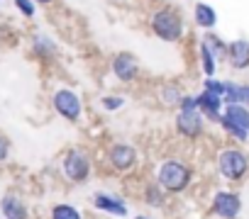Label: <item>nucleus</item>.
<instances>
[{
	"mask_svg": "<svg viewBox=\"0 0 249 219\" xmlns=\"http://www.w3.org/2000/svg\"><path fill=\"white\" fill-rule=\"evenodd\" d=\"M154 180L171 197H181L196 185V166L183 156H164L154 168Z\"/></svg>",
	"mask_w": 249,
	"mask_h": 219,
	"instance_id": "1",
	"label": "nucleus"
},
{
	"mask_svg": "<svg viewBox=\"0 0 249 219\" xmlns=\"http://www.w3.org/2000/svg\"><path fill=\"white\" fill-rule=\"evenodd\" d=\"M215 173L230 188L249 178V151L239 144H225L215 154Z\"/></svg>",
	"mask_w": 249,
	"mask_h": 219,
	"instance_id": "2",
	"label": "nucleus"
},
{
	"mask_svg": "<svg viewBox=\"0 0 249 219\" xmlns=\"http://www.w3.org/2000/svg\"><path fill=\"white\" fill-rule=\"evenodd\" d=\"M140 163H142L140 149L130 141H112L103 151V168L110 175H120V178L132 175L140 171Z\"/></svg>",
	"mask_w": 249,
	"mask_h": 219,
	"instance_id": "3",
	"label": "nucleus"
},
{
	"mask_svg": "<svg viewBox=\"0 0 249 219\" xmlns=\"http://www.w3.org/2000/svg\"><path fill=\"white\" fill-rule=\"evenodd\" d=\"M149 30L166 44H178L186 34V20L176 5H161L149 17Z\"/></svg>",
	"mask_w": 249,
	"mask_h": 219,
	"instance_id": "4",
	"label": "nucleus"
},
{
	"mask_svg": "<svg viewBox=\"0 0 249 219\" xmlns=\"http://www.w3.org/2000/svg\"><path fill=\"white\" fill-rule=\"evenodd\" d=\"M59 171H61L66 183L86 185V183H90V178L95 173V161H93V156L83 146H71V149H66L61 154Z\"/></svg>",
	"mask_w": 249,
	"mask_h": 219,
	"instance_id": "5",
	"label": "nucleus"
},
{
	"mask_svg": "<svg viewBox=\"0 0 249 219\" xmlns=\"http://www.w3.org/2000/svg\"><path fill=\"white\" fill-rule=\"evenodd\" d=\"M244 209V200L237 188H215L208 197V217L210 219H239Z\"/></svg>",
	"mask_w": 249,
	"mask_h": 219,
	"instance_id": "6",
	"label": "nucleus"
},
{
	"mask_svg": "<svg viewBox=\"0 0 249 219\" xmlns=\"http://www.w3.org/2000/svg\"><path fill=\"white\" fill-rule=\"evenodd\" d=\"M174 132L186 141H200L208 132V120L200 110H176L174 117Z\"/></svg>",
	"mask_w": 249,
	"mask_h": 219,
	"instance_id": "7",
	"label": "nucleus"
},
{
	"mask_svg": "<svg viewBox=\"0 0 249 219\" xmlns=\"http://www.w3.org/2000/svg\"><path fill=\"white\" fill-rule=\"evenodd\" d=\"M52 110L71 125H78L83 120V100L71 88H56L52 93Z\"/></svg>",
	"mask_w": 249,
	"mask_h": 219,
	"instance_id": "8",
	"label": "nucleus"
},
{
	"mask_svg": "<svg viewBox=\"0 0 249 219\" xmlns=\"http://www.w3.org/2000/svg\"><path fill=\"white\" fill-rule=\"evenodd\" d=\"M90 204L93 209L112 217V219H127L130 217V204L122 195L117 192H110V190H95L90 195Z\"/></svg>",
	"mask_w": 249,
	"mask_h": 219,
	"instance_id": "9",
	"label": "nucleus"
},
{
	"mask_svg": "<svg viewBox=\"0 0 249 219\" xmlns=\"http://www.w3.org/2000/svg\"><path fill=\"white\" fill-rule=\"evenodd\" d=\"M110 71L120 83H135L142 76V63L132 51H117L110 59Z\"/></svg>",
	"mask_w": 249,
	"mask_h": 219,
	"instance_id": "10",
	"label": "nucleus"
},
{
	"mask_svg": "<svg viewBox=\"0 0 249 219\" xmlns=\"http://www.w3.org/2000/svg\"><path fill=\"white\" fill-rule=\"evenodd\" d=\"M137 197H140V202H142L147 209H154V212L166 209V207H169V200H171V195H169V192H166L154 178H149V180L142 183Z\"/></svg>",
	"mask_w": 249,
	"mask_h": 219,
	"instance_id": "11",
	"label": "nucleus"
},
{
	"mask_svg": "<svg viewBox=\"0 0 249 219\" xmlns=\"http://www.w3.org/2000/svg\"><path fill=\"white\" fill-rule=\"evenodd\" d=\"M196 97H198V110L208 120V125H220V120L225 115V100L210 90H200V93H196Z\"/></svg>",
	"mask_w": 249,
	"mask_h": 219,
	"instance_id": "12",
	"label": "nucleus"
},
{
	"mask_svg": "<svg viewBox=\"0 0 249 219\" xmlns=\"http://www.w3.org/2000/svg\"><path fill=\"white\" fill-rule=\"evenodd\" d=\"M0 217L3 219H30V204L22 195L8 192L0 197Z\"/></svg>",
	"mask_w": 249,
	"mask_h": 219,
	"instance_id": "13",
	"label": "nucleus"
},
{
	"mask_svg": "<svg viewBox=\"0 0 249 219\" xmlns=\"http://www.w3.org/2000/svg\"><path fill=\"white\" fill-rule=\"evenodd\" d=\"M188 93L176 83V80H169V83H161L159 90H157V97H159V105H164L166 110H178L181 100L186 97Z\"/></svg>",
	"mask_w": 249,
	"mask_h": 219,
	"instance_id": "14",
	"label": "nucleus"
},
{
	"mask_svg": "<svg viewBox=\"0 0 249 219\" xmlns=\"http://www.w3.org/2000/svg\"><path fill=\"white\" fill-rule=\"evenodd\" d=\"M227 63L232 71H247L249 68V42L247 39H232L227 51Z\"/></svg>",
	"mask_w": 249,
	"mask_h": 219,
	"instance_id": "15",
	"label": "nucleus"
},
{
	"mask_svg": "<svg viewBox=\"0 0 249 219\" xmlns=\"http://www.w3.org/2000/svg\"><path fill=\"white\" fill-rule=\"evenodd\" d=\"M193 22L203 32H215V27H217V13H215V8L208 5V3H203V0H200V3H196L193 5Z\"/></svg>",
	"mask_w": 249,
	"mask_h": 219,
	"instance_id": "16",
	"label": "nucleus"
},
{
	"mask_svg": "<svg viewBox=\"0 0 249 219\" xmlns=\"http://www.w3.org/2000/svg\"><path fill=\"white\" fill-rule=\"evenodd\" d=\"M32 54H35L37 59H42V61H52V59L59 54V47H56V42H54L52 37H47V34H35V37H32Z\"/></svg>",
	"mask_w": 249,
	"mask_h": 219,
	"instance_id": "17",
	"label": "nucleus"
},
{
	"mask_svg": "<svg viewBox=\"0 0 249 219\" xmlns=\"http://www.w3.org/2000/svg\"><path fill=\"white\" fill-rule=\"evenodd\" d=\"M210 51H213V56L217 59V63H222V61H227V51H230V42H225L220 34H215V32H205V37L200 39Z\"/></svg>",
	"mask_w": 249,
	"mask_h": 219,
	"instance_id": "18",
	"label": "nucleus"
},
{
	"mask_svg": "<svg viewBox=\"0 0 249 219\" xmlns=\"http://www.w3.org/2000/svg\"><path fill=\"white\" fill-rule=\"evenodd\" d=\"M49 219H86V214L71 202H56L49 207Z\"/></svg>",
	"mask_w": 249,
	"mask_h": 219,
	"instance_id": "19",
	"label": "nucleus"
},
{
	"mask_svg": "<svg viewBox=\"0 0 249 219\" xmlns=\"http://www.w3.org/2000/svg\"><path fill=\"white\" fill-rule=\"evenodd\" d=\"M217 127L225 132V137H227L232 144H239V146H242V144H247V141H249V132H247V129H242L239 125H234L232 120H227L225 115H222V120H220V125H217Z\"/></svg>",
	"mask_w": 249,
	"mask_h": 219,
	"instance_id": "20",
	"label": "nucleus"
},
{
	"mask_svg": "<svg viewBox=\"0 0 249 219\" xmlns=\"http://www.w3.org/2000/svg\"><path fill=\"white\" fill-rule=\"evenodd\" d=\"M198 59H200V68H203L205 78H213L215 71H217V59L213 56V51H210L203 42L198 44Z\"/></svg>",
	"mask_w": 249,
	"mask_h": 219,
	"instance_id": "21",
	"label": "nucleus"
},
{
	"mask_svg": "<svg viewBox=\"0 0 249 219\" xmlns=\"http://www.w3.org/2000/svg\"><path fill=\"white\" fill-rule=\"evenodd\" d=\"M225 117L249 132V110H247L244 105H227V107H225Z\"/></svg>",
	"mask_w": 249,
	"mask_h": 219,
	"instance_id": "22",
	"label": "nucleus"
},
{
	"mask_svg": "<svg viewBox=\"0 0 249 219\" xmlns=\"http://www.w3.org/2000/svg\"><path fill=\"white\" fill-rule=\"evenodd\" d=\"M242 93H244V85L242 83H234V80H225V107L227 105H242Z\"/></svg>",
	"mask_w": 249,
	"mask_h": 219,
	"instance_id": "23",
	"label": "nucleus"
},
{
	"mask_svg": "<svg viewBox=\"0 0 249 219\" xmlns=\"http://www.w3.org/2000/svg\"><path fill=\"white\" fill-rule=\"evenodd\" d=\"M124 105H127V100H124L122 95H103L100 97V107L105 110V112H120Z\"/></svg>",
	"mask_w": 249,
	"mask_h": 219,
	"instance_id": "24",
	"label": "nucleus"
},
{
	"mask_svg": "<svg viewBox=\"0 0 249 219\" xmlns=\"http://www.w3.org/2000/svg\"><path fill=\"white\" fill-rule=\"evenodd\" d=\"M15 8L25 17H35L37 15V3H35V0H15Z\"/></svg>",
	"mask_w": 249,
	"mask_h": 219,
	"instance_id": "25",
	"label": "nucleus"
},
{
	"mask_svg": "<svg viewBox=\"0 0 249 219\" xmlns=\"http://www.w3.org/2000/svg\"><path fill=\"white\" fill-rule=\"evenodd\" d=\"M203 90H210V93H215V95H225V80H217L215 76L213 78H205L203 80Z\"/></svg>",
	"mask_w": 249,
	"mask_h": 219,
	"instance_id": "26",
	"label": "nucleus"
},
{
	"mask_svg": "<svg viewBox=\"0 0 249 219\" xmlns=\"http://www.w3.org/2000/svg\"><path fill=\"white\" fill-rule=\"evenodd\" d=\"M10 158V139L0 134V166H5Z\"/></svg>",
	"mask_w": 249,
	"mask_h": 219,
	"instance_id": "27",
	"label": "nucleus"
},
{
	"mask_svg": "<svg viewBox=\"0 0 249 219\" xmlns=\"http://www.w3.org/2000/svg\"><path fill=\"white\" fill-rule=\"evenodd\" d=\"M178 110H198V97L196 95H186L183 100H181V105H178Z\"/></svg>",
	"mask_w": 249,
	"mask_h": 219,
	"instance_id": "28",
	"label": "nucleus"
},
{
	"mask_svg": "<svg viewBox=\"0 0 249 219\" xmlns=\"http://www.w3.org/2000/svg\"><path fill=\"white\" fill-rule=\"evenodd\" d=\"M242 105L249 110V85H244V93H242Z\"/></svg>",
	"mask_w": 249,
	"mask_h": 219,
	"instance_id": "29",
	"label": "nucleus"
},
{
	"mask_svg": "<svg viewBox=\"0 0 249 219\" xmlns=\"http://www.w3.org/2000/svg\"><path fill=\"white\" fill-rule=\"evenodd\" d=\"M132 219H154V217H152V214H135Z\"/></svg>",
	"mask_w": 249,
	"mask_h": 219,
	"instance_id": "30",
	"label": "nucleus"
},
{
	"mask_svg": "<svg viewBox=\"0 0 249 219\" xmlns=\"http://www.w3.org/2000/svg\"><path fill=\"white\" fill-rule=\"evenodd\" d=\"M35 3H37V5H52L54 0H35Z\"/></svg>",
	"mask_w": 249,
	"mask_h": 219,
	"instance_id": "31",
	"label": "nucleus"
}]
</instances>
